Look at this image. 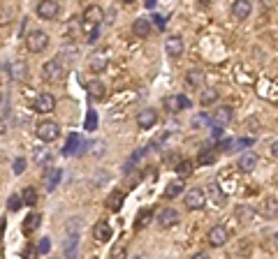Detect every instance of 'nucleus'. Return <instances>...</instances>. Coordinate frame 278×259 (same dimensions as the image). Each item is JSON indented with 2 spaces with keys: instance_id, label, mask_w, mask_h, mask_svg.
Here are the masks:
<instances>
[{
  "instance_id": "obj_39",
  "label": "nucleus",
  "mask_w": 278,
  "mask_h": 259,
  "mask_svg": "<svg viewBox=\"0 0 278 259\" xmlns=\"http://www.w3.org/2000/svg\"><path fill=\"white\" fill-rule=\"evenodd\" d=\"M95 127H97V114L91 109L86 114V125H84V130H95Z\"/></svg>"
},
{
  "instance_id": "obj_29",
  "label": "nucleus",
  "mask_w": 278,
  "mask_h": 259,
  "mask_svg": "<svg viewBox=\"0 0 278 259\" xmlns=\"http://www.w3.org/2000/svg\"><path fill=\"white\" fill-rule=\"evenodd\" d=\"M33 158H35V165H37V167H44L46 162L51 160V153H49V148H46V146H37V148H35V155H33Z\"/></svg>"
},
{
  "instance_id": "obj_41",
  "label": "nucleus",
  "mask_w": 278,
  "mask_h": 259,
  "mask_svg": "<svg viewBox=\"0 0 278 259\" xmlns=\"http://www.w3.org/2000/svg\"><path fill=\"white\" fill-rule=\"evenodd\" d=\"M23 169H26V160L23 158H16L14 160V174H23Z\"/></svg>"
},
{
  "instance_id": "obj_6",
  "label": "nucleus",
  "mask_w": 278,
  "mask_h": 259,
  "mask_svg": "<svg viewBox=\"0 0 278 259\" xmlns=\"http://www.w3.org/2000/svg\"><path fill=\"white\" fill-rule=\"evenodd\" d=\"M228 241H230V229L225 224H216V227L209 231V245H213V248H222Z\"/></svg>"
},
{
  "instance_id": "obj_48",
  "label": "nucleus",
  "mask_w": 278,
  "mask_h": 259,
  "mask_svg": "<svg viewBox=\"0 0 278 259\" xmlns=\"http://www.w3.org/2000/svg\"><path fill=\"white\" fill-rule=\"evenodd\" d=\"M211 137H213V139H220V137H222V127H213L211 130Z\"/></svg>"
},
{
  "instance_id": "obj_34",
  "label": "nucleus",
  "mask_w": 278,
  "mask_h": 259,
  "mask_svg": "<svg viewBox=\"0 0 278 259\" xmlns=\"http://www.w3.org/2000/svg\"><path fill=\"white\" fill-rule=\"evenodd\" d=\"M188 84L190 86H202L204 84V74L199 70H190L188 72Z\"/></svg>"
},
{
  "instance_id": "obj_9",
  "label": "nucleus",
  "mask_w": 278,
  "mask_h": 259,
  "mask_svg": "<svg viewBox=\"0 0 278 259\" xmlns=\"http://www.w3.org/2000/svg\"><path fill=\"white\" fill-rule=\"evenodd\" d=\"M162 105H165V109L169 111V114H176V111H181V109H188V107H190V100L183 97V95H169V97L162 100Z\"/></svg>"
},
{
  "instance_id": "obj_15",
  "label": "nucleus",
  "mask_w": 278,
  "mask_h": 259,
  "mask_svg": "<svg viewBox=\"0 0 278 259\" xmlns=\"http://www.w3.org/2000/svg\"><path fill=\"white\" fill-rule=\"evenodd\" d=\"M107 54H102V51H95V54L88 56V67H91V72H95V74H100V72H105L107 67Z\"/></svg>"
},
{
  "instance_id": "obj_49",
  "label": "nucleus",
  "mask_w": 278,
  "mask_h": 259,
  "mask_svg": "<svg viewBox=\"0 0 278 259\" xmlns=\"http://www.w3.org/2000/svg\"><path fill=\"white\" fill-rule=\"evenodd\" d=\"M271 155H273V158L278 160V139H276V141H273V144H271Z\"/></svg>"
},
{
  "instance_id": "obj_50",
  "label": "nucleus",
  "mask_w": 278,
  "mask_h": 259,
  "mask_svg": "<svg viewBox=\"0 0 278 259\" xmlns=\"http://www.w3.org/2000/svg\"><path fill=\"white\" fill-rule=\"evenodd\" d=\"M144 5H146L148 10H153V7H156V0H144Z\"/></svg>"
},
{
  "instance_id": "obj_36",
  "label": "nucleus",
  "mask_w": 278,
  "mask_h": 259,
  "mask_svg": "<svg viewBox=\"0 0 278 259\" xmlns=\"http://www.w3.org/2000/svg\"><path fill=\"white\" fill-rule=\"evenodd\" d=\"M125 257H128V250H125V245L123 243H116L114 248H111L109 259H125Z\"/></svg>"
},
{
  "instance_id": "obj_22",
  "label": "nucleus",
  "mask_w": 278,
  "mask_h": 259,
  "mask_svg": "<svg viewBox=\"0 0 278 259\" xmlns=\"http://www.w3.org/2000/svg\"><path fill=\"white\" fill-rule=\"evenodd\" d=\"M10 74L14 81H23L26 74H28V65H26V60H16V63L10 65Z\"/></svg>"
},
{
  "instance_id": "obj_32",
  "label": "nucleus",
  "mask_w": 278,
  "mask_h": 259,
  "mask_svg": "<svg viewBox=\"0 0 278 259\" xmlns=\"http://www.w3.org/2000/svg\"><path fill=\"white\" fill-rule=\"evenodd\" d=\"M218 100V90H213V88H207L202 95H199V102H202L204 107H209V105H213V102Z\"/></svg>"
},
{
  "instance_id": "obj_14",
  "label": "nucleus",
  "mask_w": 278,
  "mask_h": 259,
  "mask_svg": "<svg viewBox=\"0 0 278 259\" xmlns=\"http://www.w3.org/2000/svg\"><path fill=\"white\" fill-rule=\"evenodd\" d=\"M250 12H253L250 0H234V5H232V16H234V19L243 21V19L250 16Z\"/></svg>"
},
{
  "instance_id": "obj_30",
  "label": "nucleus",
  "mask_w": 278,
  "mask_h": 259,
  "mask_svg": "<svg viewBox=\"0 0 278 259\" xmlns=\"http://www.w3.org/2000/svg\"><path fill=\"white\" fill-rule=\"evenodd\" d=\"M179 194H183V183L172 180V183L165 188V199H174V197H179Z\"/></svg>"
},
{
  "instance_id": "obj_4",
  "label": "nucleus",
  "mask_w": 278,
  "mask_h": 259,
  "mask_svg": "<svg viewBox=\"0 0 278 259\" xmlns=\"http://www.w3.org/2000/svg\"><path fill=\"white\" fill-rule=\"evenodd\" d=\"M183 204H186L190 211H199V209H204V204H207V194H204L202 188H192L183 194Z\"/></svg>"
},
{
  "instance_id": "obj_40",
  "label": "nucleus",
  "mask_w": 278,
  "mask_h": 259,
  "mask_svg": "<svg viewBox=\"0 0 278 259\" xmlns=\"http://www.w3.org/2000/svg\"><path fill=\"white\" fill-rule=\"evenodd\" d=\"M7 206H10V211H19L21 209V197L19 194H12L10 199H7Z\"/></svg>"
},
{
  "instance_id": "obj_23",
  "label": "nucleus",
  "mask_w": 278,
  "mask_h": 259,
  "mask_svg": "<svg viewBox=\"0 0 278 259\" xmlns=\"http://www.w3.org/2000/svg\"><path fill=\"white\" fill-rule=\"evenodd\" d=\"M260 213L267 220H276L278 218V199H267L262 204V209H260Z\"/></svg>"
},
{
  "instance_id": "obj_24",
  "label": "nucleus",
  "mask_w": 278,
  "mask_h": 259,
  "mask_svg": "<svg viewBox=\"0 0 278 259\" xmlns=\"http://www.w3.org/2000/svg\"><path fill=\"white\" fill-rule=\"evenodd\" d=\"M77 248H79V234H70L65 241V259H77Z\"/></svg>"
},
{
  "instance_id": "obj_1",
  "label": "nucleus",
  "mask_w": 278,
  "mask_h": 259,
  "mask_svg": "<svg viewBox=\"0 0 278 259\" xmlns=\"http://www.w3.org/2000/svg\"><path fill=\"white\" fill-rule=\"evenodd\" d=\"M37 137H40V141H44V144H51V141L61 139V125L56 123V120H40V123H37Z\"/></svg>"
},
{
  "instance_id": "obj_3",
  "label": "nucleus",
  "mask_w": 278,
  "mask_h": 259,
  "mask_svg": "<svg viewBox=\"0 0 278 259\" xmlns=\"http://www.w3.org/2000/svg\"><path fill=\"white\" fill-rule=\"evenodd\" d=\"M26 46H28L31 54H40V51H44L49 46V35H46L44 30H33L26 37Z\"/></svg>"
},
{
  "instance_id": "obj_45",
  "label": "nucleus",
  "mask_w": 278,
  "mask_h": 259,
  "mask_svg": "<svg viewBox=\"0 0 278 259\" xmlns=\"http://www.w3.org/2000/svg\"><path fill=\"white\" fill-rule=\"evenodd\" d=\"M151 19H153V25H156V28H165V19H162V16L160 14H156V16H151Z\"/></svg>"
},
{
  "instance_id": "obj_26",
  "label": "nucleus",
  "mask_w": 278,
  "mask_h": 259,
  "mask_svg": "<svg viewBox=\"0 0 278 259\" xmlns=\"http://www.w3.org/2000/svg\"><path fill=\"white\" fill-rule=\"evenodd\" d=\"M40 222H42V215L40 213H31L28 218L23 220V231H26V234H33V231H37Z\"/></svg>"
},
{
  "instance_id": "obj_2",
  "label": "nucleus",
  "mask_w": 278,
  "mask_h": 259,
  "mask_svg": "<svg viewBox=\"0 0 278 259\" xmlns=\"http://www.w3.org/2000/svg\"><path fill=\"white\" fill-rule=\"evenodd\" d=\"M42 72H44V79L51 81V84H58V81H63V76H65V67H63L61 58L46 60V63L42 65Z\"/></svg>"
},
{
  "instance_id": "obj_8",
  "label": "nucleus",
  "mask_w": 278,
  "mask_h": 259,
  "mask_svg": "<svg viewBox=\"0 0 278 259\" xmlns=\"http://www.w3.org/2000/svg\"><path fill=\"white\" fill-rule=\"evenodd\" d=\"M209 123H211V127H225V125H230L232 123V109L230 107H218L211 114Z\"/></svg>"
},
{
  "instance_id": "obj_27",
  "label": "nucleus",
  "mask_w": 278,
  "mask_h": 259,
  "mask_svg": "<svg viewBox=\"0 0 278 259\" xmlns=\"http://www.w3.org/2000/svg\"><path fill=\"white\" fill-rule=\"evenodd\" d=\"M77 148H84V144H81V137L79 135H70V137H67L65 148H63V155H74Z\"/></svg>"
},
{
  "instance_id": "obj_20",
  "label": "nucleus",
  "mask_w": 278,
  "mask_h": 259,
  "mask_svg": "<svg viewBox=\"0 0 278 259\" xmlns=\"http://www.w3.org/2000/svg\"><path fill=\"white\" fill-rule=\"evenodd\" d=\"M123 199H125V194H123L121 190H114V192L107 197V209H109L111 213H118V211L123 209Z\"/></svg>"
},
{
  "instance_id": "obj_10",
  "label": "nucleus",
  "mask_w": 278,
  "mask_h": 259,
  "mask_svg": "<svg viewBox=\"0 0 278 259\" xmlns=\"http://www.w3.org/2000/svg\"><path fill=\"white\" fill-rule=\"evenodd\" d=\"M35 111L37 114H49V111H54L56 109V100H54V95L51 93H40L35 97Z\"/></svg>"
},
{
  "instance_id": "obj_25",
  "label": "nucleus",
  "mask_w": 278,
  "mask_h": 259,
  "mask_svg": "<svg viewBox=\"0 0 278 259\" xmlns=\"http://www.w3.org/2000/svg\"><path fill=\"white\" fill-rule=\"evenodd\" d=\"M216 150L213 148H202L199 150V155H197V165L199 167H209V165H213V162H216Z\"/></svg>"
},
{
  "instance_id": "obj_28",
  "label": "nucleus",
  "mask_w": 278,
  "mask_h": 259,
  "mask_svg": "<svg viewBox=\"0 0 278 259\" xmlns=\"http://www.w3.org/2000/svg\"><path fill=\"white\" fill-rule=\"evenodd\" d=\"M234 215H237L239 222L248 224L250 220L255 218V209H250V206H237V211H234Z\"/></svg>"
},
{
  "instance_id": "obj_43",
  "label": "nucleus",
  "mask_w": 278,
  "mask_h": 259,
  "mask_svg": "<svg viewBox=\"0 0 278 259\" xmlns=\"http://www.w3.org/2000/svg\"><path fill=\"white\" fill-rule=\"evenodd\" d=\"M67 231H70V234H77V231H79V218H72L70 220V224H67Z\"/></svg>"
},
{
  "instance_id": "obj_13",
  "label": "nucleus",
  "mask_w": 278,
  "mask_h": 259,
  "mask_svg": "<svg viewBox=\"0 0 278 259\" xmlns=\"http://www.w3.org/2000/svg\"><path fill=\"white\" fill-rule=\"evenodd\" d=\"M156 123H158V111L156 109H144V111H139V116H137L139 130H151Z\"/></svg>"
},
{
  "instance_id": "obj_11",
  "label": "nucleus",
  "mask_w": 278,
  "mask_h": 259,
  "mask_svg": "<svg viewBox=\"0 0 278 259\" xmlns=\"http://www.w3.org/2000/svg\"><path fill=\"white\" fill-rule=\"evenodd\" d=\"M260 158L255 150H246V153H241V158H239V169L243 171V174H250V171H255V167H258Z\"/></svg>"
},
{
  "instance_id": "obj_35",
  "label": "nucleus",
  "mask_w": 278,
  "mask_h": 259,
  "mask_svg": "<svg viewBox=\"0 0 278 259\" xmlns=\"http://www.w3.org/2000/svg\"><path fill=\"white\" fill-rule=\"evenodd\" d=\"M61 176H63V171H61V169H54V171L49 174V180H46V190H49V192H51V190H56V185H58Z\"/></svg>"
},
{
  "instance_id": "obj_12",
  "label": "nucleus",
  "mask_w": 278,
  "mask_h": 259,
  "mask_svg": "<svg viewBox=\"0 0 278 259\" xmlns=\"http://www.w3.org/2000/svg\"><path fill=\"white\" fill-rule=\"evenodd\" d=\"M158 222H160L162 229H172V227L179 224V213L174 209H162L158 213Z\"/></svg>"
},
{
  "instance_id": "obj_19",
  "label": "nucleus",
  "mask_w": 278,
  "mask_h": 259,
  "mask_svg": "<svg viewBox=\"0 0 278 259\" xmlns=\"http://www.w3.org/2000/svg\"><path fill=\"white\" fill-rule=\"evenodd\" d=\"M132 33H135V37H148L151 35V21H148L146 16L135 19V23H132Z\"/></svg>"
},
{
  "instance_id": "obj_53",
  "label": "nucleus",
  "mask_w": 278,
  "mask_h": 259,
  "mask_svg": "<svg viewBox=\"0 0 278 259\" xmlns=\"http://www.w3.org/2000/svg\"><path fill=\"white\" fill-rule=\"evenodd\" d=\"M0 102H3V93H0Z\"/></svg>"
},
{
  "instance_id": "obj_46",
  "label": "nucleus",
  "mask_w": 278,
  "mask_h": 259,
  "mask_svg": "<svg viewBox=\"0 0 278 259\" xmlns=\"http://www.w3.org/2000/svg\"><path fill=\"white\" fill-rule=\"evenodd\" d=\"M237 148H232V150H239V148H246V146H253V139H241V141H237Z\"/></svg>"
},
{
  "instance_id": "obj_5",
  "label": "nucleus",
  "mask_w": 278,
  "mask_h": 259,
  "mask_svg": "<svg viewBox=\"0 0 278 259\" xmlns=\"http://www.w3.org/2000/svg\"><path fill=\"white\" fill-rule=\"evenodd\" d=\"M58 12H61V5L56 0H40V5H37V16L44 21H54Z\"/></svg>"
},
{
  "instance_id": "obj_51",
  "label": "nucleus",
  "mask_w": 278,
  "mask_h": 259,
  "mask_svg": "<svg viewBox=\"0 0 278 259\" xmlns=\"http://www.w3.org/2000/svg\"><path fill=\"white\" fill-rule=\"evenodd\" d=\"M192 259H209V257H207V254H204V252H199V254H195V257H192Z\"/></svg>"
},
{
  "instance_id": "obj_17",
  "label": "nucleus",
  "mask_w": 278,
  "mask_h": 259,
  "mask_svg": "<svg viewBox=\"0 0 278 259\" xmlns=\"http://www.w3.org/2000/svg\"><path fill=\"white\" fill-rule=\"evenodd\" d=\"M93 239L100 241V243H105V241L111 239V224L107 222V220H100V222L93 227Z\"/></svg>"
},
{
  "instance_id": "obj_16",
  "label": "nucleus",
  "mask_w": 278,
  "mask_h": 259,
  "mask_svg": "<svg viewBox=\"0 0 278 259\" xmlns=\"http://www.w3.org/2000/svg\"><path fill=\"white\" fill-rule=\"evenodd\" d=\"M86 90H88V95H91L93 100H105V97H107V86L102 84L100 79H91V81H88Z\"/></svg>"
},
{
  "instance_id": "obj_47",
  "label": "nucleus",
  "mask_w": 278,
  "mask_h": 259,
  "mask_svg": "<svg viewBox=\"0 0 278 259\" xmlns=\"http://www.w3.org/2000/svg\"><path fill=\"white\" fill-rule=\"evenodd\" d=\"M137 180H142V176H139V174L130 176V178H128V188H135V183H137Z\"/></svg>"
},
{
  "instance_id": "obj_7",
  "label": "nucleus",
  "mask_w": 278,
  "mask_h": 259,
  "mask_svg": "<svg viewBox=\"0 0 278 259\" xmlns=\"http://www.w3.org/2000/svg\"><path fill=\"white\" fill-rule=\"evenodd\" d=\"M183 51H186V44H183V37L179 35H172L165 40V54L169 56V58H181Z\"/></svg>"
},
{
  "instance_id": "obj_38",
  "label": "nucleus",
  "mask_w": 278,
  "mask_h": 259,
  "mask_svg": "<svg viewBox=\"0 0 278 259\" xmlns=\"http://www.w3.org/2000/svg\"><path fill=\"white\" fill-rule=\"evenodd\" d=\"M37 252H40V254H49L51 252V239H49V236L40 239V243H37Z\"/></svg>"
},
{
  "instance_id": "obj_21",
  "label": "nucleus",
  "mask_w": 278,
  "mask_h": 259,
  "mask_svg": "<svg viewBox=\"0 0 278 259\" xmlns=\"http://www.w3.org/2000/svg\"><path fill=\"white\" fill-rule=\"evenodd\" d=\"M81 33H84V37H86V42L88 44H95L97 42V37H100V25H95V23H81Z\"/></svg>"
},
{
  "instance_id": "obj_18",
  "label": "nucleus",
  "mask_w": 278,
  "mask_h": 259,
  "mask_svg": "<svg viewBox=\"0 0 278 259\" xmlns=\"http://www.w3.org/2000/svg\"><path fill=\"white\" fill-rule=\"evenodd\" d=\"M102 19H105V12H102V7H97V5H88L86 10H84V21H86V23H95V25H100V23H102Z\"/></svg>"
},
{
  "instance_id": "obj_52",
  "label": "nucleus",
  "mask_w": 278,
  "mask_h": 259,
  "mask_svg": "<svg viewBox=\"0 0 278 259\" xmlns=\"http://www.w3.org/2000/svg\"><path fill=\"white\" fill-rule=\"evenodd\" d=\"M123 3H125V5H132V3H135V0H123Z\"/></svg>"
},
{
  "instance_id": "obj_42",
  "label": "nucleus",
  "mask_w": 278,
  "mask_h": 259,
  "mask_svg": "<svg viewBox=\"0 0 278 259\" xmlns=\"http://www.w3.org/2000/svg\"><path fill=\"white\" fill-rule=\"evenodd\" d=\"M37 254H40V252H37L35 245H28V248H26V252H23V259H35Z\"/></svg>"
},
{
  "instance_id": "obj_33",
  "label": "nucleus",
  "mask_w": 278,
  "mask_h": 259,
  "mask_svg": "<svg viewBox=\"0 0 278 259\" xmlns=\"http://www.w3.org/2000/svg\"><path fill=\"white\" fill-rule=\"evenodd\" d=\"M21 199H23V204L35 206V204H37V192H35L33 188H26V190H23V194H21Z\"/></svg>"
},
{
  "instance_id": "obj_44",
  "label": "nucleus",
  "mask_w": 278,
  "mask_h": 259,
  "mask_svg": "<svg viewBox=\"0 0 278 259\" xmlns=\"http://www.w3.org/2000/svg\"><path fill=\"white\" fill-rule=\"evenodd\" d=\"M204 123H209L207 116H195V118H192V127H202Z\"/></svg>"
},
{
  "instance_id": "obj_37",
  "label": "nucleus",
  "mask_w": 278,
  "mask_h": 259,
  "mask_svg": "<svg viewBox=\"0 0 278 259\" xmlns=\"http://www.w3.org/2000/svg\"><path fill=\"white\" fill-rule=\"evenodd\" d=\"M192 167H195V165H192L190 160H183L181 165L176 167V174H179V176H190V174H192Z\"/></svg>"
},
{
  "instance_id": "obj_31",
  "label": "nucleus",
  "mask_w": 278,
  "mask_h": 259,
  "mask_svg": "<svg viewBox=\"0 0 278 259\" xmlns=\"http://www.w3.org/2000/svg\"><path fill=\"white\" fill-rule=\"evenodd\" d=\"M153 220V211H142V213H137V222H135V227L137 229H144V227H146L148 222H151Z\"/></svg>"
}]
</instances>
